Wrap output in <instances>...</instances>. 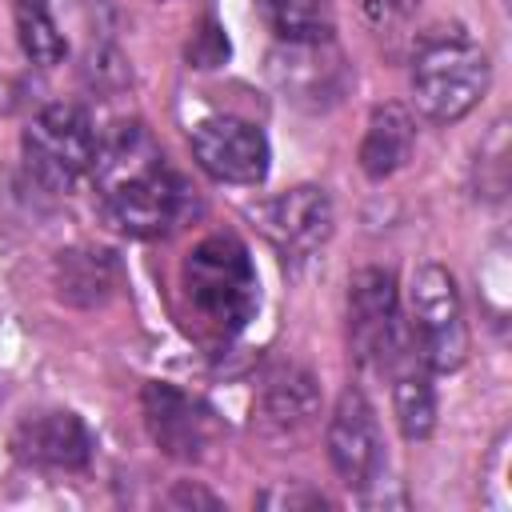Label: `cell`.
I'll list each match as a JSON object with an SVG mask.
<instances>
[{
  "instance_id": "obj_5",
  "label": "cell",
  "mask_w": 512,
  "mask_h": 512,
  "mask_svg": "<svg viewBox=\"0 0 512 512\" xmlns=\"http://www.w3.org/2000/svg\"><path fill=\"white\" fill-rule=\"evenodd\" d=\"M408 336L416 356L432 372H452L468 356V324L460 308V292L448 268L420 264L408 284Z\"/></svg>"
},
{
  "instance_id": "obj_1",
  "label": "cell",
  "mask_w": 512,
  "mask_h": 512,
  "mask_svg": "<svg viewBox=\"0 0 512 512\" xmlns=\"http://www.w3.org/2000/svg\"><path fill=\"white\" fill-rule=\"evenodd\" d=\"M92 188L108 224L136 240L168 236L192 212V188L144 124H116L96 144Z\"/></svg>"
},
{
  "instance_id": "obj_18",
  "label": "cell",
  "mask_w": 512,
  "mask_h": 512,
  "mask_svg": "<svg viewBox=\"0 0 512 512\" xmlns=\"http://www.w3.org/2000/svg\"><path fill=\"white\" fill-rule=\"evenodd\" d=\"M16 32H20V48L32 64L52 68L64 60V36L60 24L52 16V0H16Z\"/></svg>"
},
{
  "instance_id": "obj_6",
  "label": "cell",
  "mask_w": 512,
  "mask_h": 512,
  "mask_svg": "<svg viewBox=\"0 0 512 512\" xmlns=\"http://www.w3.org/2000/svg\"><path fill=\"white\" fill-rule=\"evenodd\" d=\"M96 132L84 108L76 104H48L24 128V160L28 172L56 192H68L96 160Z\"/></svg>"
},
{
  "instance_id": "obj_7",
  "label": "cell",
  "mask_w": 512,
  "mask_h": 512,
  "mask_svg": "<svg viewBox=\"0 0 512 512\" xmlns=\"http://www.w3.org/2000/svg\"><path fill=\"white\" fill-rule=\"evenodd\" d=\"M268 80L288 104L304 112H328L352 92L356 72L348 56L336 48V40H312V44H276L268 52Z\"/></svg>"
},
{
  "instance_id": "obj_22",
  "label": "cell",
  "mask_w": 512,
  "mask_h": 512,
  "mask_svg": "<svg viewBox=\"0 0 512 512\" xmlns=\"http://www.w3.org/2000/svg\"><path fill=\"white\" fill-rule=\"evenodd\" d=\"M172 504H208V508H220V500H216V496L196 492V488H176V492H172Z\"/></svg>"
},
{
  "instance_id": "obj_20",
  "label": "cell",
  "mask_w": 512,
  "mask_h": 512,
  "mask_svg": "<svg viewBox=\"0 0 512 512\" xmlns=\"http://www.w3.org/2000/svg\"><path fill=\"white\" fill-rule=\"evenodd\" d=\"M224 56H228V36L220 32L216 20H204V28L196 32V40L188 48V60L196 68H216V64H224Z\"/></svg>"
},
{
  "instance_id": "obj_17",
  "label": "cell",
  "mask_w": 512,
  "mask_h": 512,
  "mask_svg": "<svg viewBox=\"0 0 512 512\" xmlns=\"http://www.w3.org/2000/svg\"><path fill=\"white\" fill-rule=\"evenodd\" d=\"M256 12L272 28V36L280 44L336 40V8H332V0H256Z\"/></svg>"
},
{
  "instance_id": "obj_4",
  "label": "cell",
  "mask_w": 512,
  "mask_h": 512,
  "mask_svg": "<svg viewBox=\"0 0 512 512\" xmlns=\"http://www.w3.org/2000/svg\"><path fill=\"white\" fill-rule=\"evenodd\" d=\"M348 344H352V356L376 372H392L400 360L416 352L408 336V320L400 312V288L392 272L360 268L348 280Z\"/></svg>"
},
{
  "instance_id": "obj_3",
  "label": "cell",
  "mask_w": 512,
  "mask_h": 512,
  "mask_svg": "<svg viewBox=\"0 0 512 512\" xmlns=\"http://www.w3.org/2000/svg\"><path fill=\"white\" fill-rule=\"evenodd\" d=\"M488 56L460 32L428 36L412 56V100L436 124H456L488 92Z\"/></svg>"
},
{
  "instance_id": "obj_11",
  "label": "cell",
  "mask_w": 512,
  "mask_h": 512,
  "mask_svg": "<svg viewBox=\"0 0 512 512\" xmlns=\"http://www.w3.org/2000/svg\"><path fill=\"white\" fill-rule=\"evenodd\" d=\"M328 460L348 488H368L384 472L380 424L360 388H344L328 420Z\"/></svg>"
},
{
  "instance_id": "obj_8",
  "label": "cell",
  "mask_w": 512,
  "mask_h": 512,
  "mask_svg": "<svg viewBox=\"0 0 512 512\" xmlns=\"http://www.w3.org/2000/svg\"><path fill=\"white\" fill-rule=\"evenodd\" d=\"M140 408H144L152 444L172 460H200L220 436L216 412L200 396L180 392L176 384H164V380L144 384Z\"/></svg>"
},
{
  "instance_id": "obj_13",
  "label": "cell",
  "mask_w": 512,
  "mask_h": 512,
  "mask_svg": "<svg viewBox=\"0 0 512 512\" xmlns=\"http://www.w3.org/2000/svg\"><path fill=\"white\" fill-rule=\"evenodd\" d=\"M416 148V120L400 104H376L360 140V168L368 180H388L408 164Z\"/></svg>"
},
{
  "instance_id": "obj_16",
  "label": "cell",
  "mask_w": 512,
  "mask_h": 512,
  "mask_svg": "<svg viewBox=\"0 0 512 512\" xmlns=\"http://www.w3.org/2000/svg\"><path fill=\"white\" fill-rule=\"evenodd\" d=\"M428 372L432 368L416 352L392 368V376H396L392 404H396V424H400L404 440H428L436 428V392H432Z\"/></svg>"
},
{
  "instance_id": "obj_21",
  "label": "cell",
  "mask_w": 512,
  "mask_h": 512,
  "mask_svg": "<svg viewBox=\"0 0 512 512\" xmlns=\"http://www.w3.org/2000/svg\"><path fill=\"white\" fill-rule=\"evenodd\" d=\"M256 504L264 508H328V500L312 488H292V484H280V488H268L256 496Z\"/></svg>"
},
{
  "instance_id": "obj_15",
  "label": "cell",
  "mask_w": 512,
  "mask_h": 512,
  "mask_svg": "<svg viewBox=\"0 0 512 512\" xmlns=\"http://www.w3.org/2000/svg\"><path fill=\"white\" fill-rule=\"evenodd\" d=\"M116 260L100 248H72L56 256V296L80 308L104 304L116 292Z\"/></svg>"
},
{
  "instance_id": "obj_12",
  "label": "cell",
  "mask_w": 512,
  "mask_h": 512,
  "mask_svg": "<svg viewBox=\"0 0 512 512\" xmlns=\"http://www.w3.org/2000/svg\"><path fill=\"white\" fill-rule=\"evenodd\" d=\"M12 452L24 464L36 468H52V472H80L92 460V432L88 424L68 412V408H52V412H36L24 416L12 432Z\"/></svg>"
},
{
  "instance_id": "obj_9",
  "label": "cell",
  "mask_w": 512,
  "mask_h": 512,
  "mask_svg": "<svg viewBox=\"0 0 512 512\" xmlns=\"http://www.w3.org/2000/svg\"><path fill=\"white\" fill-rule=\"evenodd\" d=\"M256 228L272 240V248L284 260H308L328 236H332V200L316 184L288 188L280 196H268L248 208Z\"/></svg>"
},
{
  "instance_id": "obj_2",
  "label": "cell",
  "mask_w": 512,
  "mask_h": 512,
  "mask_svg": "<svg viewBox=\"0 0 512 512\" xmlns=\"http://www.w3.org/2000/svg\"><path fill=\"white\" fill-rule=\"evenodd\" d=\"M180 288L200 328L216 340H232L260 308V280L248 244L232 232H212L180 264Z\"/></svg>"
},
{
  "instance_id": "obj_10",
  "label": "cell",
  "mask_w": 512,
  "mask_h": 512,
  "mask_svg": "<svg viewBox=\"0 0 512 512\" xmlns=\"http://www.w3.org/2000/svg\"><path fill=\"white\" fill-rule=\"evenodd\" d=\"M196 164L220 184H260L268 176V136L240 116H208L192 128Z\"/></svg>"
},
{
  "instance_id": "obj_19",
  "label": "cell",
  "mask_w": 512,
  "mask_h": 512,
  "mask_svg": "<svg viewBox=\"0 0 512 512\" xmlns=\"http://www.w3.org/2000/svg\"><path fill=\"white\" fill-rule=\"evenodd\" d=\"M360 8L376 32H400L416 16L420 0H360Z\"/></svg>"
},
{
  "instance_id": "obj_14",
  "label": "cell",
  "mask_w": 512,
  "mask_h": 512,
  "mask_svg": "<svg viewBox=\"0 0 512 512\" xmlns=\"http://www.w3.org/2000/svg\"><path fill=\"white\" fill-rule=\"evenodd\" d=\"M316 416V380L300 368H276L260 388V424L276 436H296Z\"/></svg>"
}]
</instances>
